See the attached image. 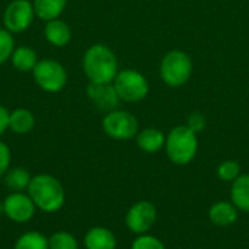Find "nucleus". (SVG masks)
<instances>
[{"mask_svg":"<svg viewBox=\"0 0 249 249\" xmlns=\"http://www.w3.org/2000/svg\"><path fill=\"white\" fill-rule=\"evenodd\" d=\"M82 69L90 83H112L120 71L115 53L105 44H92L82 57Z\"/></svg>","mask_w":249,"mask_h":249,"instance_id":"f257e3e1","label":"nucleus"},{"mask_svg":"<svg viewBox=\"0 0 249 249\" xmlns=\"http://www.w3.org/2000/svg\"><path fill=\"white\" fill-rule=\"evenodd\" d=\"M26 193L32 198L36 210L47 214L60 212L66 203L64 187L51 174L34 175Z\"/></svg>","mask_w":249,"mask_h":249,"instance_id":"f03ea898","label":"nucleus"},{"mask_svg":"<svg viewBox=\"0 0 249 249\" xmlns=\"http://www.w3.org/2000/svg\"><path fill=\"white\" fill-rule=\"evenodd\" d=\"M165 152L174 165L185 166L191 163L198 152V134L185 124L174 127L166 134Z\"/></svg>","mask_w":249,"mask_h":249,"instance_id":"7ed1b4c3","label":"nucleus"},{"mask_svg":"<svg viewBox=\"0 0 249 249\" xmlns=\"http://www.w3.org/2000/svg\"><path fill=\"white\" fill-rule=\"evenodd\" d=\"M193 67V60L188 53L182 50H171L160 60L159 74L166 86L181 88L191 79Z\"/></svg>","mask_w":249,"mask_h":249,"instance_id":"20e7f679","label":"nucleus"},{"mask_svg":"<svg viewBox=\"0 0 249 249\" xmlns=\"http://www.w3.org/2000/svg\"><path fill=\"white\" fill-rule=\"evenodd\" d=\"M31 73L35 85L45 93H58L67 86L69 82V73L66 67L53 58L38 60Z\"/></svg>","mask_w":249,"mask_h":249,"instance_id":"39448f33","label":"nucleus"},{"mask_svg":"<svg viewBox=\"0 0 249 249\" xmlns=\"http://www.w3.org/2000/svg\"><path fill=\"white\" fill-rule=\"evenodd\" d=\"M121 102L136 104L143 101L150 90L149 82L143 73L134 69H123L112 82Z\"/></svg>","mask_w":249,"mask_h":249,"instance_id":"423d86ee","label":"nucleus"},{"mask_svg":"<svg viewBox=\"0 0 249 249\" xmlns=\"http://www.w3.org/2000/svg\"><path fill=\"white\" fill-rule=\"evenodd\" d=\"M101 124H102L104 133L109 139L117 140V142L131 140L139 133V121L136 115L120 108L107 112Z\"/></svg>","mask_w":249,"mask_h":249,"instance_id":"0eeeda50","label":"nucleus"},{"mask_svg":"<svg viewBox=\"0 0 249 249\" xmlns=\"http://www.w3.org/2000/svg\"><path fill=\"white\" fill-rule=\"evenodd\" d=\"M125 226L136 236L150 233L158 222V209L149 200H140L130 206L125 213Z\"/></svg>","mask_w":249,"mask_h":249,"instance_id":"6e6552de","label":"nucleus"},{"mask_svg":"<svg viewBox=\"0 0 249 249\" xmlns=\"http://www.w3.org/2000/svg\"><path fill=\"white\" fill-rule=\"evenodd\" d=\"M35 18L32 0H10L3 10V26L12 34H22Z\"/></svg>","mask_w":249,"mask_h":249,"instance_id":"1a4fd4ad","label":"nucleus"},{"mask_svg":"<svg viewBox=\"0 0 249 249\" xmlns=\"http://www.w3.org/2000/svg\"><path fill=\"white\" fill-rule=\"evenodd\" d=\"M4 216L18 225H25L35 217L36 207L28 193H9L3 200Z\"/></svg>","mask_w":249,"mask_h":249,"instance_id":"9d476101","label":"nucleus"},{"mask_svg":"<svg viewBox=\"0 0 249 249\" xmlns=\"http://www.w3.org/2000/svg\"><path fill=\"white\" fill-rule=\"evenodd\" d=\"M86 96L93 107L102 112H109L118 108L121 99L112 83H90L86 86Z\"/></svg>","mask_w":249,"mask_h":249,"instance_id":"9b49d317","label":"nucleus"},{"mask_svg":"<svg viewBox=\"0 0 249 249\" xmlns=\"http://www.w3.org/2000/svg\"><path fill=\"white\" fill-rule=\"evenodd\" d=\"M238 217L239 210L232 201L220 200L213 203L209 209V220L217 228H229L236 223Z\"/></svg>","mask_w":249,"mask_h":249,"instance_id":"f8f14e48","label":"nucleus"},{"mask_svg":"<svg viewBox=\"0 0 249 249\" xmlns=\"http://www.w3.org/2000/svg\"><path fill=\"white\" fill-rule=\"evenodd\" d=\"M85 249H117L115 233L105 226H93L83 236Z\"/></svg>","mask_w":249,"mask_h":249,"instance_id":"ddd939ff","label":"nucleus"},{"mask_svg":"<svg viewBox=\"0 0 249 249\" xmlns=\"http://www.w3.org/2000/svg\"><path fill=\"white\" fill-rule=\"evenodd\" d=\"M44 38L53 47H66L71 41V28L61 18L45 22Z\"/></svg>","mask_w":249,"mask_h":249,"instance_id":"4468645a","label":"nucleus"},{"mask_svg":"<svg viewBox=\"0 0 249 249\" xmlns=\"http://www.w3.org/2000/svg\"><path fill=\"white\" fill-rule=\"evenodd\" d=\"M136 139L137 147L144 153H158L159 150L165 149L166 134L155 127H147L143 130H139Z\"/></svg>","mask_w":249,"mask_h":249,"instance_id":"2eb2a0df","label":"nucleus"},{"mask_svg":"<svg viewBox=\"0 0 249 249\" xmlns=\"http://www.w3.org/2000/svg\"><path fill=\"white\" fill-rule=\"evenodd\" d=\"M35 128V115L28 108H15L9 114V130L13 134L25 136Z\"/></svg>","mask_w":249,"mask_h":249,"instance_id":"dca6fc26","label":"nucleus"},{"mask_svg":"<svg viewBox=\"0 0 249 249\" xmlns=\"http://www.w3.org/2000/svg\"><path fill=\"white\" fill-rule=\"evenodd\" d=\"M32 175L26 168L12 166L3 177V184L10 193H25L31 184Z\"/></svg>","mask_w":249,"mask_h":249,"instance_id":"f3484780","label":"nucleus"},{"mask_svg":"<svg viewBox=\"0 0 249 249\" xmlns=\"http://www.w3.org/2000/svg\"><path fill=\"white\" fill-rule=\"evenodd\" d=\"M10 63L15 70L22 71V73H29L34 70V67L38 63L36 51L28 45H18V47H15V50L12 53Z\"/></svg>","mask_w":249,"mask_h":249,"instance_id":"a211bd4d","label":"nucleus"},{"mask_svg":"<svg viewBox=\"0 0 249 249\" xmlns=\"http://www.w3.org/2000/svg\"><path fill=\"white\" fill-rule=\"evenodd\" d=\"M69 0H32L35 16L44 22L58 19L67 7Z\"/></svg>","mask_w":249,"mask_h":249,"instance_id":"6ab92c4d","label":"nucleus"},{"mask_svg":"<svg viewBox=\"0 0 249 249\" xmlns=\"http://www.w3.org/2000/svg\"><path fill=\"white\" fill-rule=\"evenodd\" d=\"M231 201L239 212L249 213V174H241L232 182Z\"/></svg>","mask_w":249,"mask_h":249,"instance_id":"aec40b11","label":"nucleus"},{"mask_svg":"<svg viewBox=\"0 0 249 249\" xmlns=\"http://www.w3.org/2000/svg\"><path fill=\"white\" fill-rule=\"evenodd\" d=\"M13 249H50L48 236L38 231H28L15 241Z\"/></svg>","mask_w":249,"mask_h":249,"instance_id":"412c9836","label":"nucleus"},{"mask_svg":"<svg viewBox=\"0 0 249 249\" xmlns=\"http://www.w3.org/2000/svg\"><path fill=\"white\" fill-rule=\"evenodd\" d=\"M48 248L50 249H79L77 238L66 231L54 232L48 236Z\"/></svg>","mask_w":249,"mask_h":249,"instance_id":"4be33fe9","label":"nucleus"},{"mask_svg":"<svg viewBox=\"0 0 249 249\" xmlns=\"http://www.w3.org/2000/svg\"><path fill=\"white\" fill-rule=\"evenodd\" d=\"M241 175V165L238 160L226 159L217 166V177L223 182H233Z\"/></svg>","mask_w":249,"mask_h":249,"instance_id":"5701e85b","label":"nucleus"},{"mask_svg":"<svg viewBox=\"0 0 249 249\" xmlns=\"http://www.w3.org/2000/svg\"><path fill=\"white\" fill-rule=\"evenodd\" d=\"M15 47L16 44H15L13 34L9 32L4 26H0V66H3L10 60Z\"/></svg>","mask_w":249,"mask_h":249,"instance_id":"b1692460","label":"nucleus"},{"mask_svg":"<svg viewBox=\"0 0 249 249\" xmlns=\"http://www.w3.org/2000/svg\"><path fill=\"white\" fill-rule=\"evenodd\" d=\"M130 249H166V247L158 236L144 233V235L136 236Z\"/></svg>","mask_w":249,"mask_h":249,"instance_id":"393cba45","label":"nucleus"},{"mask_svg":"<svg viewBox=\"0 0 249 249\" xmlns=\"http://www.w3.org/2000/svg\"><path fill=\"white\" fill-rule=\"evenodd\" d=\"M185 125L188 127V128H191L194 133H201L204 128H206V125H207V121H206V117H204V114L203 112H200V111H194V112H191L188 117H187V123H185Z\"/></svg>","mask_w":249,"mask_h":249,"instance_id":"a878e982","label":"nucleus"},{"mask_svg":"<svg viewBox=\"0 0 249 249\" xmlns=\"http://www.w3.org/2000/svg\"><path fill=\"white\" fill-rule=\"evenodd\" d=\"M12 168V152L10 147L0 140V179Z\"/></svg>","mask_w":249,"mask_h":249,"instance_id":"bb28decb","label":"nucleus"},{"mask_svg":"<svg viewBox=\"0 0 249 249\" xmlns=\"http://www.w3.org/2000/svg\"><path fill=\"white\" fill-rule=\"evenodd\" d=\"M9 114L10 111L3 104H0V137L9 130Z\"/></svg>","mask_w":249,"mask_h":249,"instance_id":"cd10ccee","label":"nucleus"},{"mask_svg":"<svg viewBox=\"0 0 249 249\" xmlns=\"http://www.w3.org/2000/svg\"><path fill=\"white\" fill-rule=\"evenodd\" d=\"M4 216V210H3V201H0V217Z\"/></svg>","mask_w":249,"mask_h":249,"instance_id":"c85d7f7f","label":"nucleus"}]
</instances>
